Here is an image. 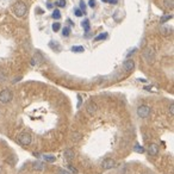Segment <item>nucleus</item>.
Listing matches in <instances>:
<instances>
[{
    "instance_id": "f257e3e1",
    "label": "nucleus",
    "mask_w": 174,
    "mask_h": 174,
    "mask_svg": "<svg viewBox=\"0 0 174 174\" xmlns=\"http://www.w3.org/2000/svg\"><path fill=\"white\" fill-rule=\"evenodd\" d=\"M26 11H28V7L25 5V2L23 1H17L13 4V12L17 17L19 18H23L24 16L26 15Z\"/></svg>"
},
{
    "instance_id": "f03ea898",
    "label": "nucleus",
    "mask_w": 174,
    "mask_h": 174,
    "mask_svg": "<svg viewBox=\"0 0 174 174\" xmlns=\"http://www.w3.org/2000/svg\"><path fill=\"white\" fill-rule=\"evenodd\" d=\"M17 141L20 143L22 145H30L32 142V137L29 132L24 131V132H20L18 136H17Z\"/></svg>"
},
{
    "instance_id": "7ed1b4c3",
    "label": "nucleus",
    "mask_w": 174,
    "mask_h": 174,
    "mask_svg": "<svg viewBox=\"0 0 174 174\" xmlns=\"http://www.w3.org/2000/svg\"><path fill=\"white\" fill-rule=\"evenodd\" d=\"M12 99H13V93H12L11 89L5 88V89H2V91L0 92V103L7 104V103L11 102Z\"/></svg>"
},
{
    "instance_id": "20e7f679",
    "label": "nucleus",
    "mask_w": 174,
    "mask_h": 174,
    "mask_svg": "<svg viewBox=\"0 0 174 174\" xmlns=\"http://www.w3.org/2000/svg\"><path fill=\"white\" fill-rule=\"evenodd\" d=\"M142 55H143V58H144L148 63H153V62L155 61V51H154V49L150 48V47H149V48H145L144 50H143V53H142Z\"/></svg>"
},
{
    "instance_id": "39448f33",
    "label": "nucleus",
    "mask_w": 174,
    "mask_h": 174,
    "mask_svg": "<svg viewBox=\"0 0 174 174\" xmlns=\"http://www.w3.org/2000/svg\"><path fill=\"white\" fill-rule=\"evenodd\" d=\"M150 112H151V110H150V107L148 105H141L137 109V115H138V117H141V118L149 117L150 116Z\"/></svg>"
},
{
    "instance_id": "423d86ee",
    "label": "nucleus",
    "mask_w": 174,
    "mask_h": 174,
    "mask_svg": "<svg viewBox=\"0 0 174 174\" xmlns=\"http://www.w3.org/2000/svg\"><path fill=\"white\" fill-rule=\"evenodd\" d=\"M98 111V106H97V104L94 102H88L86 104V112L88 115H91V116H93L96 112Z\"/></svg>"
},
{
    "instance_id": "0eeeda50",
    "label": "nucleus",
    "mask_w": 174,
    "mask_h": 174,
    "mask_svg": "<svg viewBox=\"0 0 174 174\" xmlns=\"http://www.w3.org/2000/svg\"><path fill=\"white\" fill-rule=\"evenodd\" d=\"M134 68H135V62H134V60H127V61H124V63H123V69L125 71V72H132L134 71Z\"/></svg>"
},
{
    "instance_id": "6e6552de",
    "label": "nucleus",
    "mask_w": 174,
    "mask_h": 174,
    "mask_svg": "<svg viewBox=\"0 0 174 174\" xmlns=\"http://www.w3.org/2000/svg\"><path fill=\"white\" fill-rule=\"evenodd\" d=\"M43 61H44V57L42 56V54L37 51V53L35 54V56L32 57V60H31V64H32V66H37V64H41Z\"/></svg>"
},
{
    "instance_id": "1a4fd4ad",
    "label": "nucleus",
    "mask_w": 174,
    "mask_h": 174,
    "mask_svg": "<svg viewBox=\"0 0 174 174\" xmlns=\"http://www.w3.org/2000/svg\"><path fill=\"white\" fill-rule=\"evenodd\" d=\"M148 153H149L150 156H156V155L159 154V145L155 144V143L149 144V147H148Z\"/></svg>"
},
{
    "instance_id": "9d476101",
    "label": "nucleus",
    "mask_w": 174,
    "mask_h": 174,
    "mask_svg": "<svg viewBox=\"0 0 174 174\" xmlns=\"http://www.w3.org/2000/svg\"><path fill=\"white\" fill-rule=\"evenodd\" d=\"M103 169H111L112 167H115V161L112 159H105L102 162Z\"/></svg>"
},
{
    "instance_id": "9b49d317",
    "label": "nucleus",
    "mask_w": 174,
    "mask_h": 174,
    "mask_svg": "<svg viewBox=\"0 0 174 174\" xmlns=\"http://www.w3.org/2000/svg\"><path fill=\"white\" fill-rule=\"evenodd\" d=\"M160 32L163 36H169L173 32V26H171V25H163V26L160 28Z\"/></svg>"
},
{
    "instance_id": "f8f14e48",
    "label": "nucleus",
    "mask_w": 174,
    "mask_h": 174,
    "mask_svg": "<svg viewBox=\"0 0 174 174\" xmlns=\"http://www.w3.org/2000/svg\"><path fill=\"white\" fill-rule=\"evenodd\" d=\"M163 7L166 10H173L174 0H163Z\"/></svg>"
},
{
    "instance_id": "ddd939ff",
    "label": "nucleus",
    "mask_w": 174,
    "mask_h": 174,
    "mask_svg": "<svg viewBox=\"0 0 174 174\" xmlns=\"http://www.w3.org/2000/svg\"><path fill=\"white\" fill-rule=\"evenodd\" d=\"M71 50L74 51V53H82L85 49H84V47H81V45H74V47H72Z\"/></svg>"
},
{
    "instance_id": "4468645a",
    "label": "nucleus",
    "mask_w": 174,
    "mask_h": 174,
    "mask_svg": "<svg viewBox=\"0 0 174 174\" xmlns=\"http://www.w3.org/2000/svg\"><path fill=\"white\" fill-rule=\"evenodd\" d=\"M107 38V32H103L100 35H98L96 38H94V41L96 42H98V41H102V40H106Z\"/></svg>"
},
{
    "instance_id": "2eb2a0df",
    "label": "nucleus",
    "mask_w": 174,
    "mask_h": 174,
    "mask_svg": "<svg viewBox=\"0 0 174 174\" xmlns=\"http://www.w3.org/2000/svg\"><path fill=\"white\" fill-rule=\"evenodd\" d=\"M81 25H82V28H84V30H85L86 32L89 31V20H88V19H84V22L81 23Z\"/></svg>"
},
{
    "instance_id": "dca6fc26",
    "label": "nucleus",
    "mask_w": 174,
    "mask_h": 174,
    "mask_svg": "<svg viewBox=\"0 0 174 174\" xmlns=\"http://www.w3.org/2000/svg\"><path fill=\"white\" fill-rule=\"evenodd\" d=\"M49 45H50V48H51L53 50H56V51H60V50H61V48L58 47V43H56V42H53V41H51V42L49 43Z\"/></svg>"
},
{
    "instance_id": "f3484780",
    "label": "nucleus",
    "mask_w": 174,
    "mask_h": 174,
    "mask_svg": "<svg viewBox=\"0 0 174 174\" xmlns=\"http://www.w3.org/2000/svg\"><path fill=\"white\" fill-rule=\"evenodd\" d=\"M172 17H173L172 15H165L163 17H162V18H161V19H160V23H161V24H163L165 22H167V20L172 19Z\"/></svg>"
},
{
    "instance_id": "a211bd4d",
    "label": "nucleus",
    "mask_w": 174,
    "mask_h": 174,
    "mask_svg": "<svg viewBox=\"0 0 174 174\" xmlns=\"http://www.w3.org/2000/svg\"><path fill=\"white\" fill-rule=\"evenodd\" d=\"M62 35H63L64 37H68V36L71 35V29H69L68 26H64L63 30H62Z\"/></svg>"
},
{
    "instance_id": "6ab92c4d",
    "label": "nucleus",
    "mask_w": 174,
    "mask_h": 174,
    "mask_svg": "<svg viewBox=\"0 0 174 174\" xmlns=\"http://www.w3.org/2000/svg\"><path fill=\"white\" fill-rule=\"evenodd\" d=\"M73 151L72 150H69V149H67L66 151H64V156H66V159H68V160H71L73 158Z\"/></svg>"
},
{
    "instance_id": "aec40b11",
    "label": "nucleus",
    "mask_w": 174,
    "mask_h": 174,
    "mask_svg": "<svg viewBox=\"0 0 174 174\" xmlns=\"http://www.w3.org/2000/svg\"><path fill=\"white\" fill-rule=\"evenodd\" d=\"M43 160L47 162H54L55 161V156H51V155H45L43 156Z\"/></svg>"
},
{
    "instance_id": "412c9836",
    "label": "nucleus",
    "mask_w": 174,
    "mask_h": 174,
    "mask_svg": "<svg viewBox=\"0 0 174 174\" xmlns=\"http://www.w3.org/2000/svg\"><path fill=\"white\" fill-rule=\"evenodd\" d=\"M53 18H54V19H60V18H61V12H60L58 10H55V11L53 12Z\"/></svg>"
},
{
    "instance_id": "4be33fe9",
    "label": "nucleus",
    "mask_w": 174,
    "mask_h": 174,
    "mask_svg": "<svg viewBox=\"0 0 174 174\" xmlns=\"http://www.w3.org/2000/svg\"><path fill=\"white\" fill-rule=\"evenodd\" d=\"M35 168L42 171V169H44V165L42 162H36V163H35Z\"/></svg>"
},
{
    "instance_id": "5701e85b",
    "label": "nucleus",
    "mask_w": 174,
    "mask_h": 174,
    "mask_svg": "<svg viewBox=\"0 0 174 174\" xmlns=\"http://www.w3.org/2000/svg\"><path fill=\"white\" fill-rule=\"evenodd\" d=\"M56 6H58V7H64V6H66V0H57V1H56Z\"/></svg>"
},
{
    "instance_id": "b1692460",
    "label": "nucleus",
    "mask_w": 174,
    "mask_h": 174,
    "mask_svg": "<svg viewBox=\"0 0 174 174\" xmlns=\"http://www.w3.org/2000/svg\"><path fill=\"white\" fill-rule=\"evenodd\" d=\"M61 28V25H60V23H54L53 24V31H55V32H57L58 30Z\"/></svg>"
},
{
    "instance_id": "393cba45",
    "label": "nucleus",
    "mask_w": 174,
    "mask_h": 174,
    "mask_svg": "<svg viewBox=\"0 0 174 174\" xmlns=\"http://www.w3.org/2000/svg\"><path fill=\"white\" fill-rule=\"evenodd\" d=\"M135 150H136L137 153H143V151H144V148L140 147V144H136L135 145Z\"/></svg>"
},
{
    "instance_id": "a878e982",
    "label": "nucleus",
    "mask_w": 174,
    "mask_h": 174,
    "mask_svg": "<svg viewBox=\"0 0 174 174\" xmlns=\"http://www.w3.org/2000/svg\"><path fill=\"white\" fill-rule=\"evenodd\" d=\"M80 9H81V11H84V13L86 12V4H85L82 0L80 1Z\"/></svg>"
},
{
    "instance_id": "bb28decb",
    "label": "nucleus",
    "mask_w": 174,
    "mask_h": 174,
    "mask_svg": "<svg viewBox=\"0 0 174 174\" xmlns=\"http://www.w3.org/2000/svg\"><path fill=\"white\" fill-rule=\"evenodd\" d=\"M74 13H75L76 17H81V16H82V11L79 10V9H75V10H74Z\"/></svg>"
},
{
    "instance_id": "cd10ccee",
    "label": "nucleus",
    "mask_w": 174,
    "mask_h": 174,
    "mask_svg": "<svg viewBox=\"0 0 174 174\" xmlns=\"http://www.w3.org/2000/svg\"><path fill=\"white\" fill-rule=\"evenodd\" d=\"M5 80H6V75H5L4 73L0 72V82H4Z\"/></svg>"
},
{
    "instance_id": "c85d7f7f",
    "label": "nucleus",
    "mask_w": 174,
    "mask_h": 174,
    "mask_svg": "<svg viewBox=\"0 0 174 174\" xmlns=\"http://www.w3.org/2000/svg\"><path fill=\"white\" fill-rule=\"evenodd\" d=\"M57 174H71L68 171H66V169H62V168H60L57 171Z\"/></svg>"
},
{
    "instance_id": "c756f323",
    "label": "nucleus",
    "mask_w": 174,
    "mask_h": 174,
    "mask_svg": "<svg viewBox=\"0 0 174 174\" xmlns=\"http://www.w3.org/2000/svg\"><path fill=\"white\" fill-rule=\"evenodd\" d=\"M169 112H171V115H172V116L174 115V104H173V103H171V106H169Z\"/></svg>"
},
{
    "instance_id": "7c9ffc66",
    "label": "nucleus",
    "mask_w": 174,
    "mask_h": 174,
    "mask_svg": "<svg viewBox=\"0 0 174 174\" xmlns=\"http://www.w3.org/2000/svg\"><path fill=\"white\" fill-rule=\"evenodd\" d=\"M88 5H89V6L93 9V7L96 6V0H89V1H88Z\"/></svg>"
},
{
    "instance_id": "2f4dec72",
    "label": "nucleus",
    "mask_w": 174,
    "mask_h": 174,
    "mask_svg": "<svg viewBox=\"0 0 174 174\" xmlns=\"http://www.w3.org/2000/svg\"><path fill=\"white\" fill-rule=\"evenodd\" d=\"M104 2H110V4H117L118 0H102Z\"/></svg>"
},
{
    "instance_id": "473e14b6",
    "label": "nucleus",
    "mask_w": 174,
    "mask_h": 174,
    "mask_svg": "<svg viewBox=\"0 0 174 174\" xmlns=\"http://www.w3.org/2000/svg\"><path fill=\"white\" fill-rule=\"evenodd\" d=\"M48 9H53V5L50 2H48Z\"/></svg>"
}]
</instances>
